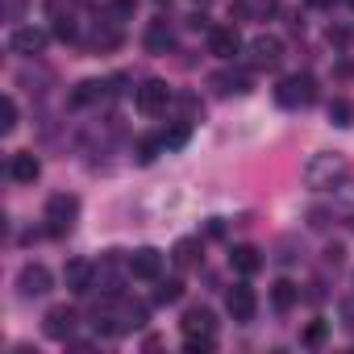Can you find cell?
<instances>
[{"label": "cell", "instance_id": "obj_1", "mask_svg": "<svg viewBox=\"0 0 354 354\" xmlns=\"http://www.w3.org/2000/svg\"><path fill=\"white\" fill-rule=\"evenodd\" d=\"M275 100H279L283 109H308V104L317 100V80H313V75H288V80H279Z\"/></svg>", "mask_w": 354, "mask_h": 354}, {"label": "cell", "instance_id": "obj_2", "mask_svg": "<svg viewBox=\"0 0 354 354\" xmlns=\"http://www.w3.org/2000/svg\"><path fill=\"white\" fill-rule=\"evenodd\" d=\"M75 217H80V201L75 196H50L46 201V234H55V238H63L71 225H75Z\"/></svg>", "mask_w": 354, "mask_h": 354}, {"label": "cell", "instance_id": "obj_3", "mask_svg": "<svg viewBox=\"0 0 354 354\" xmlns=\"http://www.w3.org/2000/svg\"><path fill=\"white\" fill-rule=\"evenodd\" d=\"M346 175V158L342 154H317L308 167H304V180L313 184V188H329L333 180H342Z\"/></svg>", "mask_w": 354, "mask_h": 354}, {"label": "cell", "instance_id": "obj_4", "mask_svg": "<svg viewBox=\"0 0 354 354\" xmlns=\"http://www.w3.org/2000/svg\"><path fill=\"white\" fill-rule=\"evenodd\" d=\"M167 104H171V88H167L162 80H146V84L138 88V109H142L146 117L167 113Z\"/></svg>", "mask_w": 354, "mask_h": 354}, {"label": "cell", "instance_id": "obj_5", "mask_svg": "<svg viewBox=\"0 0 354 354\" xmlns=\"http://www.w3.org/2000/svg\"><path fill=\"white\" fill-rule=\"evenodd\" d=\"M50 283H55V279H50V271H46L42 263H26V267H21V275H17V288H21V296H26V300L46 296V292H50Z\"/></svg>", "mask_w": 354, "mask_h": 354}, {"label": "cell", "instance_id": "obj_6", "mask_svg": "<svg viewBox=\"0 0 354 354\" xmlns=\"http://www.w3.org/2000/svg\"><path fill=\"white\" fill-rule=\"evenodd\" d=\"M125 267H129V275H133V279H158V275H162V254H158L154 246H142V250H133V254H129V263H125Z\"/></svg>", "mask_w": 354, "mask_h": 354}, {"label": "cell", "instance_id": "obj_7", "mask_svg": "<svg viewBox=\"0 0 354 354\" xmlns=\"http://www.w3.org/2000/svg\"><path fill=\"white\" fill-rule=\"evenodd\" d=\"M225 304H230V317H234V321H254V313H259V296H254V288H246V283L230 288Z\"/></svg>", "mask_w": 354, "mask_h": 354}, {"label": "cell", "instance_id": "obj_8", "mask_svg": "<svg viewBox=\"0 0 354 354\" xmlns=\"http://www.w3.org/2000/svg\"><path fill=\"white\" fill-rule=\"evenodd\" d=\"M63 283H67V292L84 296V292H92V283H96V267L84 263V259H71L67 271H63Z\"/></svg>", "mask_w": 354, "mask_h": 354}, {"label": "cell", "instance_id": "obj_9", "mask_svg": "<svg viewBox=\"0 0 354 354\" xmlns=\"http://www.w3.org/2000/svg\"><path fill=\"white\" fill-rule=\"evenodd\" d=\"M75 321H80V317H75L67 304H55V308L46 313V325H42V329H46V337H55V342H67V337L75 333Z\"/></svg>", "mask_w": 354, "mask_h": 354}, {"label": "cell", "instance_id": "obj_10", "mask_svg": "<svg viewBox=\"0 0 354 354\" xmlns=\"http://www.w3.org/2000/svg\"><path fill=\"white\" fill-rule=\"evenodd\" d=\"M9 50L13 55H42L46 50V34L42 30H34V26H26V30H13V38H9Z\"/></svg>", "mask_w": 354, "mask_h": 354}, {"label": "cell", "instance_id": "obj_11", "mask_svg": "<svg viewBox=\"0 0 354 354\" xmlns=\"http://www.w3.org/2000/svg\"><path fill=\"white\" fill-rule=\"evenodd\" d=\"M238 46H242V38H238L234 26H213V30H209V50H213L217 59H234Z\"/></svg>", "mask_w": 354, "mask_h": 354}, {"label": "cell", "instance_id": "obj_12", "mask_svg": "<svg viewBox=\"0 0 354 354\" xmlns=\"http://www.w3.org/2000/svg\"><path fill=\"white\" fill-rule=\"evenodd\" d=\"M283 59V42L279 38H254L250 42V63L254 67H279Z\"/></svg>", "mask_w": 354, "mask_h": 354}, {"label": "cell", "instance_id": "obj_13", "mask_svg": "<svg viewBox=\"0 0 354 354\" xmlns=\"http://www.w3.org/2000/svg\"><path fill=\"white\" fill-rule=\"evenodd\" d=\"M113 317H117V333H129V329H142L146 325V304H129L117 296L113 304Z\"/></svg>", "mask_w": 354, "mask_h": 354}, {"label": "cell", "instance_id": "obj_14", "mask_svg": "<svg viewBox=\"0 0 354 354\" xmlns=\"http://www.w3.org/2000/svg\"><path fill=\"white\" fill-rule=\"evenodd\" d=\"M38 171H42V162H38V154H13V162H9V175L17 184H34L38 180Z\"/></svg>", "mask_w": 354, "mask_h": 354}, {"label": "cell", "instance_id": "obj_15", "mask_svg": "<svg viewBox=\"0 0 354 354\" xmlns=\"http://www.w3.org/2000/svg\"><path fill=\"white\" fill-rule=\"evenodd\" d=\"M213 325H217V321H213L209 308H188V313H184V333H188V337H213Z\"/></svg>", "mask_w": 354, "mask_h": 354}, {"label": "cell", "instance_id": "obj_16", "mask_svg": "<svg viewBox=\"0 0 354 354\" xmlns=\"http://www.w3.org/2000/svg\"><path fill=\"white\" fill-rule=\"evenodd\" d=\"M230 267H234L238 275H254V271L263 267V254H259L254 246H234V254H230Z\"/></svg>", "mask_w": 354, "mask_h": 354}, {"label": "cell", "instance_id": "obj_17", "mask_svg": "<svg viewBox=\"0 0 354 354\" xmlns=\"http://www.w3.org/2000/svg\"><path fill=\"white\" fill-rule=\"evenodd\" d=\"M213 84H217V92H250V75H242V71H221V75H213Z\"/></svg>", "mask_w": 354, "mask_h": 354}, {"label": "cell", "instance_id": "obj_18", "mask_svg": "<svg viewBox=\"0 0 354 354\" xmlns=\"http://www.w3.org/2000/svg\"><path fill=\"white\" fill-rule=\"evenodd\" d=\"M180 267H201V242L196 238H184L180 246H175V254H171Z\"/></svg>", "mask_w": 354, "mask_h": 354}, {"label": "cell", "instance_id": "obj_19", "mask_svg": "<svg viewBox=\"0 0 354 354\" xmlns=\"http://www.w3.org/2000/svg\"><path fill=\"white\" fill-rule=\"evenodd\" d=\"M271 300H275V308H292V304L300 300V288H296L292 279H279V283L271 288Z\"/></svg>", "mask_w": 354, "mask_h": 354}, {"label": "cell", "instance_id": "obj_20", "mask_svg": "<svg viewBox=\"0 0 354 354\" xmlns=\"http://www.w3.org/2000/svg\"><path fill=\"white\" fill-rule=\"evenodd\" d=\"M167 46H171V30H167V21H154V26H150V34H146V50L162 55Z\"/></svg>", "mask_w": 354, "mask_h": 354}, {"label": "cell", "instance_id": "obj_21", "mask_svg": "<svg viewBox=\"0 0 354 354\" xmlns=\"http://www.w3.org/2000/svg\"><path fill=\"white\" fill-rule=\"evenodd\" d=\"M329 121H333V125H342V129H346V125H354V100H342V96H337V100L329 104Z\"/></svg>", "mask_w": 354, "mask_h": 354}, {"label": "cell", "instance_id": "obj_22", "mask_svg": "<svg viewBox=\"0 0 354 354\" xmlns=\"http://www.w3.org/2000/svg\"><path fill=\"white\" fill-rule=\"evenodd\" d=\"M180 296H184V283L180 279H158V292H154L158 304H175Z\"/></svg>", "mask_w": 354, "mask_h": 354}, {"label": "cell", "instance_id": "obj_23", "mask_svg": "<svg viewBox=\"0 0 354 354\" xmlns=\"http://www.w3.org/2000/svg\"><path fill=\"white\" fill-rule=\"evenodd\" d=\"M17 129V100L5 96V104H0V133H13Z\"/></svg>", "mask_w": 354, "mask_h": 354}, {"label": "cell", "instance_id": "obj_24", "mask_svg": "<svg viewBox=\"0 0 354 354\" xmlns=\"http://www.w3.org/2000/svg\"><path fill=\"white\" fill-rule=\"evenodd\" d=\"M100 88H104L100 80H88V84H80V88H75V96H71V100H75V104H88V100H96V96H100Z\"/></svg>", "mask_w": 354, "mask_h": 354}, {"label": "cell", "instance_id": "obj_25", "mask_svg": "<svg viewBox=\"0 0 354 354\" xmlns=\"http://www.w3.org/2000/svg\"><path fill=\"white\" fill-rule=\"evenodd\" d=\"M158 150H167V142H162V138H146V142L138 146V158H142V162H154Z\"/></svg>", "mask_w": 354, "mask_h": 354}, {"label": "cell", "instance_id": "obj_26", "mask_svg": "<svg viewBox=\"0 0 354 354\" xmlns=\"http://www.w3.org/2000/svg\"><path fill=\"white\" fill-rule=\"evenodd\" d=\"M325 333H329V325H325V321H313V325L304 329V346H321Z\"/></svg>", "mask_w": 354, "mask_h": 354}, {"label": "cell", "instance_id": "obj_27", "mask_svg": "<svg viewBox=\"0 0 354 354\" xmlns=\"http://www.w3.org/2000/svg\"><path fill=\"white\" fill-rule=\"evenodd\" d=\"M55 34H59L63 42H67V38H75V21H71V17H59V21H55Z\"/></svg>", "mask_w": 354, "mask_h": 354}, {"label": "cell", "instance_id": "obj_28", "mask_svg": "<svg viewBox=\"0 0 354 354\" xmlns=\"http://www.w3.org/2000/svg\"><path fill=\"white\" fill-rule=\"evenodd\" d=\"M162 142H167V146H184V142H188V125H180V129H171V133H167Z\"/></svg>", "mask_w": 354, "mask_h": 354}, {"label": "cell", "instance_id": "obj_29", "mask_svg": "<svg viewBox=\"0 0 354 354\" xmlns=\"http://www.w3.org/2000/svg\"><path fill=\"white\" fill-rule=\"evenodd\" d=\"M209 346H213V337H188V350H192V354H205Z\"/></svg>", "mask_w": 354, "mask_h": 354}, {"label": "cell", "instance_id": "obj_30", "mask_svg": "<svg viewBox=\"0 0 354 354\" xmlns=\"http://www.w3.org/2000/svg\"><path fill=\"white\" fill-rule=\"evenodd\" d=\"M308 5H333V0H308Z\"/></svg>", "mask_w": 354, "mask_h": 354}]
</instances>
